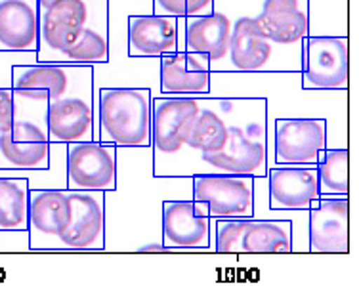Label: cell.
Here are the masks:
<instances>
[{
	"label": "cell",
	"mask_w": 359,
	"mask_h": 298,
	"mask_svg": "<svg viewBox=\"0 0 359 298\" xmlns=\"http://www.w3.org/2000/svg\"><path fill=\"white\" fill-rule=\"evenodd\" d=\"M199 113L178 151L153 161L155 176H266V102L262 97L199 96Z\"/></svg>",
	"instance_id": "6da1fadb"
},
{
	"label": "cell",
	"mask_w": 359,
	"mask_h": 298,
	"mask_svg": "<svg viewBox=\"0 0 359 298\" xmlns=\"http://www.w3.org/2000/svg\"><path fill=\"white\" fill-rule=\"evenodd\" d=\"M189 176H155L149 147H117V186L104 191L105 250L165 252L163 203L191 199Z\"/></svg>",
	"instance_id": "7a4b0ae2"
},
{
	"label": "cell",
	"mask_w": 359,
	"mask_h": 298,
	"mask_svg": "<svg viewBox=\"0 0 359 298\" xmlns=\"http://www.w3.org/2000/svg\"><path fill=\"white\" fill-rule=\"evenodd\" d=\"M210 97H262L266 102V165L271 167V128L277 118L327 121V147H348V90H306L300 71L210 73Z\"/></svg>",
	"instance_id": "3957f363"
},
{
	"label": "cell",
	"mask_w": 359,
	"mask_h": 298,
	"mask_svg": "<svg viewBox=\"0 0 359 298\" xmlns=\"http://www.w3.org/2000/svg\"><path fill=\"white\" fill-rule=\"evenodd\" d=\"M109 4L55 0L39 6V63L100 65L109 60Z\"/></svg>",
	"instance_id": "277c9868"
},
{
	"label": "cell",
	"mask_w": 359,
	"mask_h": 298,
	"mask_svg": "<svg viewBox=\"0 0 359 298\" xmlns=\"http://www.w3.org/2000/svg\"><path fill=\"white\" fill-rule=\"evenodd\" d=\"M94 140L115 147L151 146L149 88L113 86L94 92Z\"/></svg>",
	"instance_id": "5b68a950"
},
{
	"label": "cell",
	"mask_w": 359,
	"mask_h": 298,
	"mask_svg": "<svg viewBox=\"0 0 359 298\" xmlns=\"http://www.w3.org/2000/svg\"><path fill=\"white\" fill-rule=\"evenodd\" d=\"M215 8L226 12L231 20L228 73H273L302 69V52L283 48L271 41L256 21V10L247 14H237L226 0H215Z\"/></svg>",
	"instance_id": "8992f818"
},
{
	"label": "cell",
	"mask_w": 359,
	"mask_h": 298,
	"mask_svg": "<svg viewBox=\"0 0 359 298\" xmlns=\"http://www.w3.org/2000/svg\"><path fill=\"white\" fill-rule=\"evenodd\" d=\"M300 83L306 90L350 88V39L308 35L302 41Z\"/></svg>",
	"instance_id": "52a82bcc"
},
{
	"label": "cell",
	"mask_w": 359,
	"mask_h": 298,
	"mask_svg": "<svg viewBox=\"0 0 359 298\" xmlns=\"http://www.w3.org/2000/svg\"><path fill=\"white\" fill-rule=\"evenodd\" d=\"M12 88H42L50 104L65 97H86L94 102V67L76 63H29L10 71Z\"/></svg>",
	"instance_id": "ba28073f"
},
{
	"label": "cell",
	"mask_w": 359,
	"mask_h": 298,
	"mask_svg": "<svg viewBox=\"0 0 359 298\" xmlns=\"http://www.w3.org/2000/svg\"><path fill=\"white\" fill-rule=\"evenodd\" d=\"M191 199L203 203L210 218H252L255 176L245 174H195Z\"/></svg>",
	"instance_id": "9c48e42d"
},
{
	"label": "cell",
	"mask_w": 359,
	"mask_h": 298,
	"mask_svg": "<svg viewBox=\"0 0 359 298\" xmlns=\"http://www.w3.org/2000/svg\"><path fill=\"white\" fill-rule=\"evenodd\" d=\"M71 220L54 252H104L105 250V201L104 191L67 189Z\"/></svg>",
	"instance_id": "30bf717a"
},
{
	"label": "cell",
	"mask_w": 359,
	"mask_h": 298,
	"mask_svg": "<svg viewBox=\"0 0 359 298\" xmlns=\"http://www.w3.org/2000/svg\"><path fill=\"white\" fill-rule=\"evenodd\" d=\"M327 147V121L313 117L277 118L271 128V167L316 165Z\"/></svg>",
	"instance_id": "8fae6325"
},
{
	"label": "cell",
	"mask_w": 359,
	"mask_h": 298,
	"mask_svg": "<svg viewBox=\"0 0 359 298\" xmlns=\"http://www.w3.org/2000/svg\"><path fill=\"white\" fill-rule=\"evenodd\" d=\"M67 189L111 191L117 186V147L102 142L65 144Z\"/></svg>",
	"instance_id": "7c38bea8"
},
{
	"label": "cell",
	"mask_w": 359,
	"mask_h": 298,
	"mask_svg": "<svg viewBox=\"0 0 359 298\" xmlns=\"http://www.w3.org/2000/svg\"><path fill=\"white\" fill-rule=\"evenodd\" d=\"M161 241L168 250H210V216L207 207L194 199L163 203Z\"/></svg>",
	"instance_id": "4fadbf2b"
},
{
	"label": "cell",
	"mask_w": 359,
	"mask_h": 298,
	"mask_svg": "<svg viewBox=\"0 0 359 298\" xmlns=\"http://www.w3.org/2000/svg\"><path fill=\"white\" fill-rule=\"evenodd\" d=\"M199 97L157 96L151 104L153 161L168 157L186 144L189 128L199 113Z\"/></svg>",
	"instance_id": "5bb4252c"
},
{
	"label": "cell",
	"mask_w": 359,
	"mask_h": 298,
	"mask_svg": "<svg viewBox=\"0 0 359 298\" xmlns=\"http://www.w3.org/2000/svg\"><path fill=\"white\" fill-rule=\"evenodd\" d=\"M308 215V252H350V195H319Z\"/></svg>",
	"instance_id": "9a60e30c"
},
{
	"label": "cell",
	"mask_w": 359,
	"mask_h": 298,
	"mask_svg": "<svg viewBox=\"0 0 359 298\" xmlns=\"http://www.w3.org/2000/svg\"><path fill=\"white\" fill-rule=\"evenodd\" d=\"M71 220V201L65 189H29V249L54 252Z\"/></svg>",
	"instance_id": "2e32d148"
},
{
	"label": "cell",
	"mask_w": 359,
	"mask_h": 298,
	"mask_svg": "<svg viewBox=\"0 0 359 298\" xmlns=\"http://www.w3.org/2000/svg\"><path fill=\"white\" fill-rule=\"evenodd\" d=\"M269 208L273 210H310L319 201L316 165H276L268 174Z\"/></svg>",
	"instance_id": "e0dca14e"
},
{
	"label": "cell",
	"mask_w": 359,
	"mask_h": 298,
	"mask_svg": "<svg viewBox=\"0 0 359 298\" xmlns=\"http://www.w3.org/2000/svg\"><path fill=\"white\" fill-rule=\"evenodd\" d=\"M255 15L276 44L302 52V41L310 35V0H258Z\"/></svg>",
	"instance_id": "ac0fdd59"
},
{
	"label": "cell",
	"mask_w": 359,
	"mask_h": 298,
	"mask_svg": "<svg viewBox=\"0 0 359 298\" xmlns=\"http://www.w3.org/2000/svg\"><path fill=\"white\" fill-rule=\"evenodd\" d=\"M231 20L226 12L215 8L212 14L184 18V50L205 54L212 73H228V48Z\"/></svg>",
	"instance_id": "d6986e66"
},
{
	"label": "cell",
	"mask_w": 359,
	"mask_h": 298,
	"mask_svg": "<svg viewBox=\"0 0 359 298\" xmlns=\"http://www.w3.org/2000/svg\"><path fill=\"white\" fill-rule=\"evenodd\" d=\"M210 62L197 52H174L159 57L161 96H208Z\"/></svg>",
	"instance_id": "ffe728a7"
},
{
	"label": "cell",
	"mask_w": 359,
	"mask_h": 298,
	"mask_svg": "<svg viewBox=\"0 0 359 298\" xmlns=\"http://www.w3.org/2000/svg\"><path fill=\"white\" fill-rule=\"evenodd\" d=\"M178 52V18L130 14L126 20L128 57H161Z\"/></svg>",
	"instance_id": "44dd1931"
},
{
	"label": "cell",
	"mask_w": 359,
	"mask_h": 298,
	"mask_svg": "<svg viewBox=\"0 0 359 298\" xmlns=\"http://www.w3.org/2000/svg\"><path fill=\"white\" fill-rule=\"evenodd\" d=\"M39 2L0 0V54H36Z\"/></svg>",
	"instance_id": "7402d4cb"
},
{
	"label": "cell",
	"mask_w": 359,
	"mask_h": 298,
	"mask_svg": "<svg viewBox=\"0 0 359 298\" xmlns=\"http://www.w3.org/2000/svg\"><path fill=\"white\" fill-rule=\"evenodd\" d=\"M48 140L75 144L94 140V104L86 97H65L48 105Z\"/></svg>",
	"instance_id": "603a6c76"
},
{
	"label": "cell",
	"mask_w": 359,
	"mask_h": 298,
	"mask_svg": "<svg viewBox=\"0 0 359 298\" xmlns=\"http://www.w3.org/2000/svg\"><path fill=\"white\" fill-rule=\"evenodd\" d=\"M14 121L12 138L15 142L44 144L48 140V92L42 88H12Z\"/></svg>",
	"instance_id": "cb8c5ba5"
},
{
	"label": "cell",
	"mask_w": 359,
	"mask_h": 298,
	"mask_svg": "<svg viewBox=\"0 0 359 298\" xmlns=\"http://www.w3.org/2000/svg\"><path fill=\"white\" fill-rule=\"evenodd\" d=\"M243 252H292L290 239V220H271V218H250L249 229L243 237Z\"/></svg>",
	"instance_id": "d4e9b609"
},
{
	"label": "cell",
	"mask_w": 359,
	"mask_h": 298,
	"mask_svg": "<svg viewBox=\"0 0 359 298\" xmlns=\"http://www.w3.org/2000/svg\"><path fill=\"white\" fill-rule=\"evenodd\" d=\"M29 182L15 176H0V231L27 229Z\"/></svg>",
	"instance_id": "484cf974"
},
{
	"label": "cell",
	"mask_w": 359,
	"mask_h": 298,
	"mask_svg": "<svg viewBox=\"0 0 359 298\" xmlns=\"http://www.w3.org/2000/svg\"><path fill=\"white\" fill-rule=\"evenodd\" d=\"M50 167V142H15L12 132L0 134V170H41Z\"/></svg>",
	"instance_id": "4316f807"
},
{
	"label": "cell",
	"mask_w": 359,
	"mask_h": 298,
	"mask_svg": "<svg viewBox=\"0 0 359 298\" xmlns=\"http://www.w3.org/2000/svg\"><path fill=\"white\" fill-rule=\"evenodd\" d=\"M318 184L321 195H350V149L325 147L319 153Z\"/></svg>",
	"instance_id": "83f0119b"
},
{
	"label": "cell",
	"mask_w": 359,
	"mask_h": 298,
	"mask_svg": "<svg viewBox=\"0 0 359 298\" xmlns=\"http://www.w3.org/2000/svg\"><path fill=\"white\" fill-rule=\"evenodd\" d=\"M250 218H210V250L212 252H243V237L249 229Z\"/></svg>",
	"instance_id": "f1b7e54d"
},
{
	"label": "cell",
	"mask_w": 359,
	"mask_h": 298,
	"mask_svg": "<svg viewBox=\"0 0 359 298\" xmlns=\"http://www.w3.org/2000/svg\"><path fill=\"white\" fill-rule=\"evenodd\" d=\"M151 12L172 18H195L215 12V0H151Z\"/></svg>",
	"instance_id": "f546056e"
},
{
	"label": "cell",
	"mask_w": 359,
	"mask_h": 298,
	"mask_svg": "<svg viewBox=\"0 0 359 298\" xmlns=\"http://www.w3.org/2000/svg\"><path fill=\"white\" fill-rule=\"evenodd\" d=\"M0 250H18L29 252V231L27 229H8L0 231Z\"/></svg>",
	"instance_id": "4dcf8cb0"
},
{
	"label": "cell",
	"mask_w": 359,
	"mask_h": 298,
	"mask_svg": "<svg viewBox=\"0 0 359 298\" xmlns=\"http://www.w3.org/2000/svg\"><path fill=\"white\" fill-rule=\"evenodd\" d=\"M12 121H14V100H12V88L0 86V134L12 132Z\"/></svg>",
	"instance_id": "1f68e13d"
},
{
	"label": "cell",
	"mask_w": 359,
	"mask_h": 298,
	"mask_svg": "<svg viewBox=\"0 0 359 298\" xmlns=\"http://www.w3.org/2000/svg\"><path fill=\"white\" fill-rule=\"evenodd\" d=\"M39 2V6H50V4H54L55 0H36ZM90 2H96V4H109V0H90Z\"/></svg>",
	"instance_id": "d6a6232c"
}]
</instances>
